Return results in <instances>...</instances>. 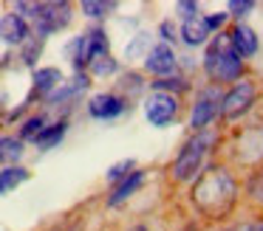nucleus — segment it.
Instances as JSON below:
<instances>
[{
  "mask_svg": "<svg viewBox=\"0 0 263 231\" xmlns=\"http://www.w3.org/2000/svg\"><path fill=\"white\" fill-rule=\"evenodd\" d=\"M184 43L187 45H201L206 37H210V28H206V23L201 20V17H193V20H184Z\"/></svg>",
  "mask_w": 263,
  "mask_h": 231,
  "instance_id": "dca6fc26",
  "label": "nucleus"
},
{
  "mask_svg": "<svg viewBox=\"0 0 263 231\" xmlns=\"http://www.w3.org/2000/svg\"><path fill=\"white\" fill-rule=\"evenodd\" d=\"M204 68H206V73H210L212 79L232 82V79H238L240 71H243V59H240V56L232 51V45L223 43V39L218 37L215 43L210 45V51H206Z\"/></svg>",
  "mask_w": 263,
  "mask_h": 231,
  "instance_id": "20e7f679",
  "label": "nucleus"
},
{
  "mask_svg": "<svg viewBox=\"0 0 263 231\" xmlns=\"http://www.w3.org/2000/svg\"><path fill=\"white\" fill-rule=\"evenodd\" d=\"M130 172H133V161H119L108 169V180H114V183L116 180H125Z\"/></svg>",
  "mask_w": 263,
  "mask_h": 231,
  "instance_id": "5701e85b",
  "label": "nucleus"
},
{
  "mask_svg": "<svg viewBox=\"0 0 263 231\" xmlns=\"http://www.w3.org/2000/svg\"><path fill=\"white\" fill-rule=\"evenodd\" d=\"M212 144H215V135L212 133H198L193 141H187L181 155L176 158V166H173L176 180H193L195 172L201 169V161H204L206 150H210Z\"/></svg>",
  "mask_w": 263,
  "mask_h": 231,
  "instance_id": "39448f33",
  "label": "nucleus"
},
{
  "mask_svg": "<svg viewBox=\"0 0 263 231\" xmlns=\"http://www.w3.org/2000/svg\"><path fill=\"white\" fill-rule=\"evenodd\" d=\"M130 231H147V228H144V225H136V228H130Z\"/></svg>",
  "mask_w": 263,
  "mask_h": 231,
  "instance_id": "2f4dec72",
  "label": "nucleus"
},
{
  "mask_svg": "<svg viewBox=\"0 0 263 231\" xmlns=\"http://www.w3.org/2000/svg\"><path fill=\"white\" fill-rule=\"evenodd\" d=\"M65 54H68L71 65H74L77 71H82V68L91 65L93 59L108 54V37H105L102 28H91V31H85V34L71 39V43L65 45Z\"/></svg>",
  "mask_w": 263,
  "mask_h": 231,
  "instance_id": "7ed1b4c3",
  "label": "nucleus"
},
{
  "mask_svg": "<svg viewBox=\"0 0 263 231\" xmlns=\"http://www.w3.org/2000/svg\"><path fill=\"white\" fill-rule=\"evenodd\" d=\"M60 85H63V73H60V68H40V71H34V93L51 96Z\"/></svg>",
  "mask_w": 263,
  "mask_h": 231,
  "instance_id": "4468645a",
  "label": "nucleus"
},
{
  "mask_svg": "<svg viewBox=\"0 0 263 231\" xmlns=\"http://www.w3.org/2000/svg\"><path fill=\"white\" fill-rule=\"evenodd\" d=\"M23 155V141L14 135H3L0 138V163H14Z\"/></svg>",
  "mask_w": 263,
  "mask_h": 231,
  "instance_id": "6ab92c4d",
  "label": "nucleus"
},
{
  "mask_svg": "<svg viewBox=\"0 0 263 231\" xmlns=\"http://www.w3.org/2000/svg\"><path fill=\"white\" fill-rule=\"evenodd\" d=\"M43 127H46V116H31V118H26L23 127H20V141H23V138L34 141L37 135L43 133Z\"/></svg>",
  "mask_w": 263,
  "mask_h": 231,
  "instance_id": "aec40b11",
  "label": "nucleus"
},
{
  "mask_svg": "<svg viewBox=\"0 0 263 231\" xmlns=\"http://www.w3.org/2000/svg\"><path fill=\"white\" fill-rule=\"evenodd\" d=\"M88 113L93 118H116L125 113V101L114 93H97L91 101H88Z\"/></svg>",
  "mask_w": 263,
  "mask_h": 231,
  "instance_id": "9d476101",
  "label": "nucleus"
},
{
  "mask_svg": "<svg viewBox=\"0 0 263 231\" xmlns=\"http://www.w3.org/2000/svg\"><path fill=\"white\" fill-rule=\"evenodd\" d=\"M235 200V180L223 169H210L201 175L193 192V203L204 214H223Z\"/></svg>",
  "mask_w": 263,
  "mask_h": 231,
  "instance_id": "f257e3e1",
  "label": "nucleus"
},
{
  "mask_svg": "<svg viewBox=\"0 0 263 231\" xmlns=\"http://www.w3.org/2000/svg\"><path fill=\"white\" fill-rule=\"evenodd\" d=\"M229 45H232V51L243 59V56H252L257 51V37H255V31H252L249 26H235L232 28V37H229Z\"/></svg>",
  "mask_w": 263,
  "mask_h": 231,
  "instance_id": "f8f14e48",
  "label": "nucleus"
},
{
  "mask_svg": "<svg viewBox=\"0 0 263 231\" xmlns=\"http://www.w3.org/2000/svg\"><path fill=\"white\" fill-rule=\"evenodd\" d=\"M235 231H263V220H257V223H246V225H240V228H235Z\"/></svg>",
  "mask_w": 263,
  "mask_h": 231,
  "instance_id": "c756f323",
  "label": "nucleus"
},
{
  "mask_svg": "<svg viewBox=\"0 0 263 231\" xmlns=\"http://www.w3.org/2000/svg\"><path fill=\"white\" fill-rule=\"evenodd\" d=\"M0 39L6 45H20L29 39V23L23 20L20 14H3L0 17Z\"/></svg>",
  "mask_w": 263,
  "mask_h": 231,
  "instance_id": "1a4fd4ad",
  "label": "nucleus"
},
{
  "mask_svg": "<svg viewBox=\"0 0 263 231\" xmlns=\"http://www.w3.org/2000/svg\"><path fill=\"white\" fill-rule=\"evenodd\" d=\"M65 130H68L65 121H57V124H51V127H43V133L34 138V144L40 146V150H51V146H57L60 141H63Z\"/></svg>",
  "mask_w": 263,
  "mask_h": 231,
  "instance_id": "a211bd4d",
  "label": "nucleus"
},
{
  "mask_svg": "<svg viewBox=\"0 0 263 231\" xmlns=\"http://www.w3.org/2000/svg\"><path fill=\"white\" fill-rule=\"evenodd\" d=\"M29 180V169L23 166H6L3 172H0V195H6V192L17 189L20 183H26Z\"/></svg>",
  "mask_w": 263,
  "mask_h": 231,
  "instance_id": "f3484780",
  "label": "nucleus"
},
{
  "mask_svg": "<svg viewBox=\"0 0 263 231\" xmlns=\"http://www.w3.org/2000/svg\"><path fill=\"white\" fill-rule=\"evenodd\" d=\"M17 11H26L34 20V31L40 39L71 23V6L63 3V0H54V3H17Z\"/></svg>",
  "mask_w": 263,
  "mask_h": 231,
  "instance_id": "f03ea898",
  "label": "nucleus"
},
{
  "mask_svg": "<svg viewBox=\"0 0 263 231\" xmlns=\"http://www.w3.org/2000/svg\"><path fill=\"white\" fill-rule=\"evenodd\" d=\"M156 93H161V90H184V79H159V82H153Z\"/></svg>",
  "mask_w": 263,
  "mask_h": 231,
  "instance_id": "a878e982",
  "label": "nucleus"
},
{
  "mask_svg": "<svg viewBox=\"0 0 263 231\" xmlns=\"http://www.w3.org/2000/svg\"><path fill=\"white\" fill-rule=\"evenodd\" d=\"M142 183H144V172H142V169H133V172L127 175L125 180H119V183H116L114 195L108 197V206H119V203H122V200H127V197H130Z\"/></svg>",
  "mask_w": 263,
  "mask_h": 231,
  "instance_id": "ddd939ff",
  "label": "nucleus"
},
{
  "mask_svg": "<svg viewBox=\"0 0 263 231\" xmlns=\"http://www.w3.org/2000/svg\"><path fill=\"white\" fill-rule=\"evenodd\" d=\"M178 11H184V17L193 20V17L198 14V3H178Z\"/></svg>",
  "mask_w": 263,
  "mask_h": 231,
  "instance_id": "c85d7f7f",
  "label": "nucleus"
},
{
  "mask_svg": "<svg viewBox=\"0 0 263 231\" xmlns=\"http://www.w3.org/2000/svg\"><path fill=\"white\" fill-rule=\"evenodd\" d=\"M218 107H221V93H218L215 88L201 90L198 99H195V107H193V127L204 130L206 124L218 116Z\"/></svg>",
  "mask_w": 263,
  "mask_h": 231,
  "instance_id": "6e6552de",
  "label": "nucleus"
},
{
  "mask_svg": "<svg viewBox=\"0 0 263 231\" xmlns=\"http://www.w3.org/2000/svg\"><path fill=\"white\" fill-rule=\"evenodd\" d=\"M114 71H116V62L110 59L108 54H105V56H99V59H93V62H91V73H93V76H110Z\"/></svg>",
  "mask_w": 263,
  "mask_h": 231,
  "instance_id": "4be33fe9",
  "label": "nucleus"
},
{
  "mask_svg": "<svg viewBox=\"0 0 263 231\" xmlns=\"http://www.w3.org/2000/svg\"><path fill=\"white\" fill-rule=\"evenodd\" d=\"M144 68H147L150 73H159V76H164V73H170L173 68H176V54H173L170 45H153L150 48V54L144 56Z\"/></svg>",
  "mask_w": 263,
  "mask_h": 231,
  "instance_id": "9b49d317",
  "label": "nucleus"
},
{
  "mask_svg": "<svg viewBox=\"0 0 263 231\" xmlns=\"http://www.w3.org/2000/svg\"><path fill=\"white\" fill-rule=\"evenodd\" d=\"M161 34H164V39H176V28L170 23H161Z\"/></svg>",
  "mask_w": 263,
  "mask_h": 231,
  "instance_id": "7c9ffc66",
  "label": "nucleus"
},
{
  "mask_svg": "<svg viewBox=\"0 0 263 231\" xmlns=\"http://www.w3.org/2000/svg\"><path fill=\"white\" fill-rule=\"evenodd\" d=\"M176 99L167 93H153L147 101H144V116H147V121L153 124V127H164V124H170L173 118H176Z\"/></svg>",
  "mask_w": 263,
  "mask_h": 231,
  "instance_id": "423d86ee",
  "label": "nucleus"
},
{
  "mask_svg": "<svg viewBox=\"0 0 263 231\" xmlns=\"http://www.w3.org/2000/svg\"><path fill=\"white\" fill-rule=\"evenodd\" d=\"M252 6H255V3H249V0H232V3H229V11L238 14V17H243L246 11H252Z\"/></svg>",
  "mask_w": 263,
  "mask_h": 231,
  "instance_id": "bb28decb",
  "label": "nucleus"
},
{
  "mask_svg": "<svg viewBox=\"0 0 263 231\" xmlns=\"http://www.w3.org/2000/svg\"><path fill=\"white\" fill-rule=\"evenodd\" d=\"M31 43L26 45V51H23V62L26 65H34L37 62V56H40V51H43V39L40 37H29Z\"/></svg>",
  "mask_w": 263,
  "mask_h": 231,
  "instance_id": "b1692460",
  "label": "nucleus"
},
{
  "mask_svg": "<svg viewBox=\"0 0 263 231\" xmlns=\"http://www.w3.org/2000/svg\"><path fill=\"white\" fill-rule=\"evenodd\" d=\"M221 101H223V104H221L223 116H227V118H238L240 113H246V110H249V104L255 101V85H252V82L235 85V88L229 90Z\"/></svg>",
  "mask_w": 263,
  "mask_h": 231,
  "instance_id": "0eeeda50",
  "label": "nucleus"
},
{
  "mask_svg": "<svg viewBox=\"0 0 263 231\" xmlns=\"http://www.w3.org/2000/svg\"><path fill=\"white\" fill-rule=\"evenodd\" d=\"M116 3H102V0H85L82 3V11H85L88 17H105L108 11H114Z\"/></svg>",
  "mask_w": 263,
  "mask_h": 231,
  "instance_id": "412c9836",
  "label": "nucleus"
},
{
  "mask_svg": "<svg viewBox=\"0 0 263 231\" xmlns=\"http://www.w3.org/2000/svg\"><path fill=\"white\" fill-rule=\"evenodd\" d=\"M85 88H88V76L85 73H77L68 85H60V88L48 96V104H60V101H65V99H74V96H80Z\"/></svg>",
  "mask_w": 263,
  "mask_h": 231,
  "instance_id": "2eb2a0df",
  "label": "nucleus"
},
{
  "mask_svg": "<svg viewBox=\"0 0 263 231\" xmlns=\"http://www.w3.org/2000/svg\"><path fill=\"white\" fill-rule=\"evenodd\" d=\"M147 43H150L147 34H139V37L133 39L130 45H127V59H139V56L144 54V48H147ZM147 51H150V48H147Z\"/></svg>",
  "mask_w": 263,
  "mask_h": 231,
  "instance_id": "393cba45",
  "label": "nucleus"
},
{
  "mask_svg": "<svg viewBox=\"0 0 263 231\" xmlns=\"http://www.w3.org/2000/svg\"><path fill=\"white\" fill-rule=\"evenodd\" d=\"M204 23H206V28H210V31H212V28H221L223 23H227V14H223V11H218V14H210Z\"/></svg>",
  "mask_w": 263,
  "mask_h": 231,
  "instance_id": "cd10ccee",
  "label": "nucleus"
}]
</instances>
